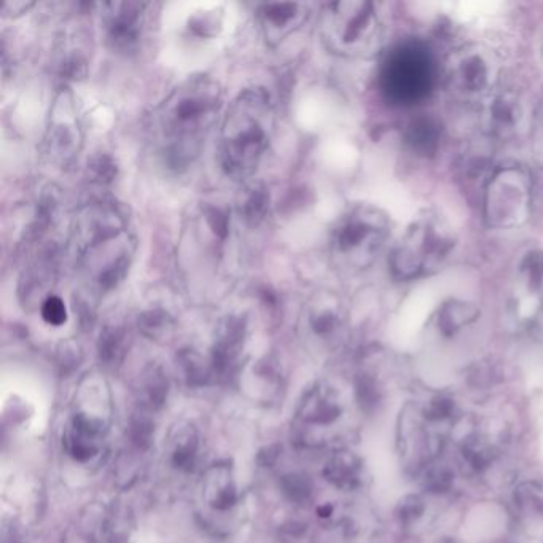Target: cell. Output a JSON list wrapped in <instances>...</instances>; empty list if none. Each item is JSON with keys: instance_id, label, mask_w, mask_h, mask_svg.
Returning <instances> with one entry per match:
<instances>
[{"instance_id": "277c9868", "label": "cell", "mask_w": 543, "mask_h": 543, "mask_svg": "<svg viewBox=\"0 0 543 543\" xmlns=\"http://www.w3.org/2000/svg\"><path fill=\"white\" fill-rule=\"evenodd\" d=\"M437 72L432 51L424 43L410 40L387 53L379 69V86L392 104L416 106L434 91Z\"/></svg>"}, {"instance_id": "8992f818", "label": "cell", "mask_w": 543, "mask_h": 543, "mask_svg": "<svg viewBox=\"0 0 543 543\" xmlns=\"http://www.w3.org/2000/svg\"><path fill=\"white\" fill-rule=\"evenodd\" d=\"M322 37L338 55L365 58L381 45L383 24L372 2H335L325 8Z\"/></svg>"}, {"instance_id": "52a82bcc", "label": "cell", "mask_w": 543, "mask_h": 543, "mask_svg": "<svg viewBox=\"0 0 543 543\" xmlns=\"http://www.w3.org/2000/svg\"><path fill=\"white\" fill-rule=\"evenodd\" d=\"M531 177L521 168L507 166L494 172L485 192V215L496 228L518 227L531 208Z\"/></svg>"}, {"instance_id": "e0dca14e", "label": "cell", "mask_w": 543, "mask_h": 543, "mask_svg": "<svg viewBox=\"0 0 543 543\" xmlns=\"http://www.w3.org/2000/svg\"><path fill=\"white\" fill-rule=\"evenodd\" d=\"M327 475H329V480H332L336 486L351 488V486L356 485L357 477H359V467L349 456H338V458L330 462Z\"/></svg>"}, {"instance_id": "7c38bea8", "label": "cell", "mask_w": 543, "mask_h": 543, "mask_svg": "<svg viewBox=\"0 0 543 543\" xmlns=\"http://www.w3.org/2000/svg\"><path fill=\"white\" fill-rule=\"evenodd\" d=\"M300 4H268L260 10L262 26L268 39L279 40L290 32L293 24L303 21L305 12H301Z\"/></svg>"}, {"instance_id": "9a60e30c", "label": "cell", "mask_w": 543, "mask_h": 543, "mask_svg": "<svg viewBox=\"0 0 543 543\" xmlns=\"http://www.w3.org/2000/svg\"><path fill=\"white\" fill-rule=\"evenodd\" d=\"M115 13L110 20V29L112 37L117 40H133L136 36L137 26L141 23L139 20V5L120 4L114 5Z\"/></svg>"}, {"instance_id": "9c48e42d", "label": "cell", "mask_w": 543, "mask_h": 543, "mask_svg": "<svg viewBox=\"0 0 543 543\" xmlns=\"http://www.w3.org/2000/svg\"><path fill=\"white\" fill-rule=\"evenodd\" d=\"M448 83L459 96H477L491 85V63L477 48L461 51L450 63Z\"/></svg>"}, {"instance_id": "3957f363", "label": "cell", "mask_w": 543, "mask_h": 543, "mask_svg": "<svg viewBox=\"0 0 543 543\" xmlns=\"http://www.w3.org/2000/svg\"><path fill=\"white\" fill-rule=\"evenodd\" d=\"M454 243L453 228L445 217L435 211L422 212L392 251V274L402 281L429 276L442 268Z\"/></svg>"}, {"instance_id": "5bb4252c", "label": "cell", "mask_w": 543, "mask_h": 543, "mask_svg": "<svg viewBox=\"0 0 543 543\" xmlns=\"http://www.w3.org/2000/svg\"><path fill=\"white\" fill-rule=\"evenodd\" d=\"M222 472L223 470L217 467L211 470L212 475H209L206 481V499L212 507L225 512L235 505L236 489L228 472H225V475H222Z\"/></svg>"}, {"instance_id": "8fae6325", "label": "cell", "mask_w": 543, "mask_h": 543, "mask_svg": "<svg viewBox=\"0 0 543 543\" xmlns=\"http://www.w3.org/2000/svg\"><path fill=\"white\" fill-rule=\"evenodd\" d=\"M442 141V125L434 117H418L405 129V144L418 157H432Z\"/></svg>"}, {"instance_id": "ba28073f", "label": "cell", "mask_w": 543, "mask_h": 543, "mask_svg": "<svg viewBox=\"0 0 543 543\" xmlns=\"http://www.w3.org/2000/svg\"><path fill=\"white\" fill-rule=\"evenodd\" d=\"M512 306L523 319H531L543 308V252H529L523 258L513 284Z\"/></svg>"}, {"instance_id": "7a4b0ae2", "label": "cell", "mask_w": 543, "mask_h": 543, "mask_svg": "<svg viewBox=\"0 0 543 543\" xmlns=\"http://www.w3.org/2000/svg\"><path fill=\"white\" fill-rule=\"evenodd\" d=\"M274 114L270 96L249 88L228 107L220 134V163L228 176L244 179L254 174L268 150Z\"/></svg>"}, {"instance_id": "4fadbf2b", "label": "cell", "mask_w": 543, "mask_h": 543, "mask_svg": "<svg viewBox=\"0 0 543 543\" xmlns=\"http://www.w3.org/2000/svg\"><path fill=\"white\" fill-rule=\"evenodd\" d=\"M324 389H314L306 395L301 410V418L311 424H329L340 416V408L329 397Z\"/></svg>"}, {"instance_id": "5b68a950", "label": "cell", "mask_w": 543, "mask_h": 543, "mask_svg": "<svg viewBox=\"0 0 543 543\" xmlns=\"http://www.w3.org/2000/svg\"><path fill=\"white\" fill-rule=\"evenodd\" d=\"M391 233L389 217L373 206H356L341 217L332 233V255L346 270H367Z\"/></svg>"}, {"instance_id": "ac0fdd59", "label": "cell", "mask_w": 543, "mask_h": 543, "mask_svg": "<svg viewBox=\"0 0 543 543\" xmlns=\"http://www.w3.org/2000/svg\"><path fill=\"white\" fill-rule=\"evenodd\" d=\"M42 317L43 321L47 322V324L55 325V327L63 325L67 321V311L64 301L59 297H55V295L48 297L47 300L43 301Z\"/></svg>"}, {"instance_id": "2e32d148", "label": "cell", "mask_w": 543, "mask_h": 543, "mask_svg": "<svg viewBox=\"0 0 543 543\" xmlns=\"http://www.w3.org/2000/svg\"><path fill=\"white\" fill-rule=\"evenodd\" d=\"M477 316V308L470 305V303L451 301L448 305L443 306L442 311H440L438 327L443 330V333H453L469 324V322L475 321Z\"/></svg>"}, {"instance_id": "6da1fadb", "label": "cell", "mask_w": 543, "mask_h": 543, "mask_svg": "<svg viewBox=\"0 0 543 543\" xmlns=\"http://www.w3.org/2000/svg\"><path fill=\"white\" fill-rule=\"evenodd\" d=\"M222 107L219 83L192 77L161 102L152 115L153 139L171 168L192 165L206 144Z\"/></svg>"}, {"instance_id": "d6986e66", "label": "cell", "mask_w": 543, "mask_h": 543, "mask_svg": "<svg viewBox=\"0 0 543 543\" xmlns=\"http://www.w3.org/2000/svg\"><path fill=\"white\" fill-rule=\"evenodd\" d=\"M532 141H534V153L539 163L543 165V104L540 106L534 122V131H532Z\"/></svg>"}, {"instance_id": "30bf717a", "label": "cell", "mask_w": 543, "mask_h": 543, "mask_svg": "<svg viewBox=\"0 0 543 543\" xmlns=\"http://www.w3.org/2000/svg\"><path fill=\"white\" fill-rule=\"evenodd\" d=\"M486 126L496 137H508L515 133L523 118L521 102L510 91L497 94L486 107Z\"/></svg>"}]
</instances>
